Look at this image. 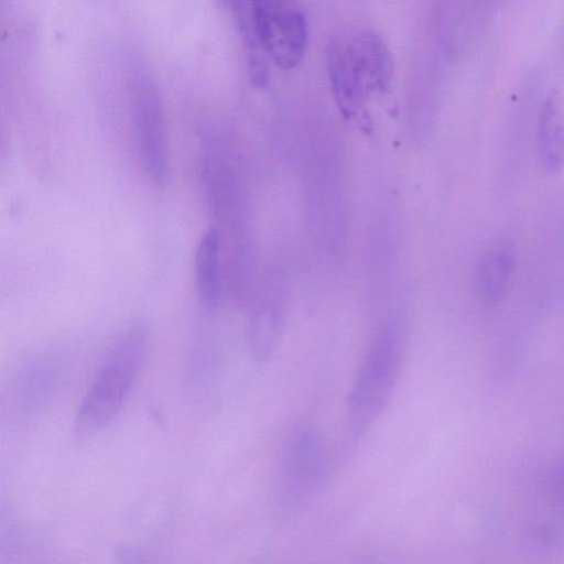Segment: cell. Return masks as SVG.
<instances>
[{
	"mask_svg": "<svg viewBox=\"0 0 564 564\" xmlns=\"http://www.w3.org/2000/svg\"><path fill=\"white\" fill-rule=\"evenodd\" d=\"M326 66L334 96L348 117H364L366 99L384 91L392 80L388 46L372 31L338 33L326 45Z\"/></svg>",
	"mask_w": 564,
	"mask_h": 564,
	"instance_id": "6da1fadb",
	"label": "cell"
},
{
	"mask_svg": "<svg viewBox=\"0 0 564 564\" xmlns=\"http://www.w3.org/2000/svg\"><path fill=\"white\" fill-rule=\"evenodd\" d=\"M539 162L549 175L564 167V106L556 93L543 102L536 129Z\"/></svg>",
	"mask_w": 564,
	"mask_h": 564,
	"instance_id": "ba28073f",
	"label": "cell"
},
{
	"mask_svg": "<svg viewBox=\"0 0 564 564\" xmlns=\"http://www.w3.org/2000/svg\"><path fill=\"white\" fill-rule=\"evenodd\" d=\"M563 44H564V33H563Z\"/></svg>",
	"mask_w": 564,
	"mask_h": 564,
	"instance_id": "7c38bea8",
	"label": "cell"
},
{
	"mask_svg": "<svg viewBox=\"0 0 564 564\" xmlns=\"http://www.w3.org/2000/svg\"><path fill=\"white\" fill-rule=\"evenodd\" d=\"M405 354V332L397 321L386 323L364 354L347 400L348 431L361 438L379 420L397 387Z\"/></svg>",
	"mask_w": 564,
	"mask_h": 564,
	"instance_id": "7a4b0ae2",
	"label": "cell"
},
{
	"mask_svg": "<svg viewBox=\"0 0 564 564\" xmlns=\"http://www.w3.org/2000/svg\"><path fill=\"white\" fill-rule=\"evenodd\" d=\"M311 426L296 427L285 441L278 465L279 501L292 508L301 503L318 485L324 468V446Z\"/></svg>",
	"mask_w": 564,
	"mask_h": 564,
	"instance_id": "8992f818",
	"label": "cell"
},
{
	"mask_svg": "<svg viewBox=\"0 0 564 564\" xmlns=\"http://www.w3.org/2000/svg\"><path fill=\"white\" fill-rule=\"evenodd\" d=\"M223 1H224V2H226V3H228V4L235 6V4H237V2H238L239 0H223Z\"/></svg>",
	"mask_w": 564,
	"mask_h": 564,
	"instance_id": "8fae6325",
	"label": "cell"
},
{
	"mask_svg": "<svg viewBox=\"0 0 564 564\" xmlns=\"http://www.w3.org/2000/svg\"><path fill=\"white\" fill-rule=\"evenodd\" d=\"M147 340L144 324L134 322L113 345L77 412V441L93 437L119 413L143 366Z\"/></svg>",
	"mask_w": 564,
	"mask_h": 564,
	"instance_id": "3957f363",
	"label": "cell"
},
{
	"mask_svg": "<svg viewBox=\"0 0 564 564\" xmlns=\"http://www.w3.org/2000/svg\"><path fill=\"white\" fill-rule=\"evenodd\" d=\"M128 91L142 165L155 185H164L169 174V159L159 90L143 69H135L129 79Z\"/></svg>",
	"mask_w": 564,
	"mask_h": 564,
	"instance_id": "277c9868",
	"label": "cell"
},
{
	"mask_svg": "<svg viewBox=\"0 0 564 564\" xmlns=\"http://www.w3.org/2000/svg\"><path fill=\"white\" fill-rule=\"evenodd\" d=\"M219 231L209 227L202 235L194 257L196 294L207 311L215 310L219 302Z\"/></svg>",
	"mask_w": 564,
	"mask_h": 564,
	"instance_id": "9c48e42d",
	"label": "cell"
},
{
	"mask_svg": "<svg viewBox=\"0 0 564 564\" xmlns=\"http://www.w3.org/2000/svg\"><path fill=\"white\" fill-rule=\"evenodd\" d=\"M252 22L258 40L273 61L283 68H295L307 46L305 15L295 0H251Z\"/></svg>",
	"mask_w": 564,
	"mask_h": 564,
	"instance_id": "5b68a950",
	"label": "cell"
},
{
	"mask_svg": "<svg viewBox=\"0 0 564 564\" xmlns=\"http://www.w3.org/2000/svg\"><path fill=\"white\" fill-rule=\"evenodd\" d=\"M514 272V254L506 242L490 245L478 258L474 284L486 305H496L507 295Z\"/></svg>",
	"mask_w": 564,
	"mask_h": 564,
	"instance_id": "52a82bcc",
	"label": "cell"
},
{
	"mask_svg": "<svg viewBox=\"0 0 564 564\" xmlns=\"http://www.w3.org/2000/svg\"><path fill=\"white\" fill-rule=\"evenodd\" d=\"M556 486L558 487V492L564 496V474L556 481Z\"/></svg>",
	"mask_w": 564,
	"mask_h": 564,
	"instance_id": "30bf717a",
	"label": "cell"
}]
</instances>
